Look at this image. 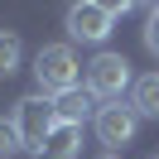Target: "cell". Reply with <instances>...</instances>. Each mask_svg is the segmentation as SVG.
<instances>
[{
	"instance_id": "obj_9",
	"label": "cell",
	"mask_w": 159,
	"mask_h": 159,
	"mask_svg": "<svg viewBox=\"0 0 159 159\" xmlns=\"http://www.w3.org/2000/svg\"><path fill=\"white\" fill-rule=\"evenodd\" d=\"M20 63H24V43H20V34L0 29V77H10Z\"/></svg>"
},
{
	"instance_id": "obj_5",
	"label": "cell",
	"mask_w": 159,
	"mask_h": 159,
	"mask_svg": "<svg viewBox=\"0 0 159 159\" xmlns=\"http://www.w3.org/2000/svg\"><path fill=\"white\" fill-rule=\"evenodd\" d=\"M92 130H97V140H101L106 149H120V145L135 140L140 116H135L130 101H106V106H97V116H92Z\"/></svg>"
},
{
	"instance_id": "obj_8",
	"label": "cell",
	"mask_w": 159,
	"mask_h": 159,
	"mask_svg": "<svg viewBox=\"0 0 159 159\" xmlns=\"http://www.w3.org/2000/svg\"><path fill=\"white\" fill-rule=\"evenodd\" d=\"M130 106H135V116L159 120V72H145L130 82Z\"/></svg>"
},
{
	"instance_id": "obj_7",
	"label": "cell",
	"mask_w": 159,
	"mask_h": 159,
	"mask_svg": "<svg viewBox=\"0 0 159 159\" xmlns=\"http://www.w3.org/2000/svg\"><path fill=\"white\" fill-rule=\"evenodd\" d=\"M48 101H53V116H58L63 125H82L87 116H97V97H92L87 87H72V92L48 97Z\"/></svg>"
},
{
	"instance_id": "obj_10",
	"label": "cell",
	"mask_w": 159,
	"mask_h": 159,
	"mask_svg": "<svg viewBox=\"0 0 159 159\" xmlns=\"http://www.w3.org/2000/svg\"><path fill=\"white\" fill-rule=\"evenodd\" d=\"M20 130H15V120H5L0 116V159H10V154H20Z\"/></svg>"
},
{
	"instance_id": "obj_3",
	"label": "cell",
	"mask_w": 159,
	"mask_h": 159,
	"mask_svg": "<svg viewBox=\"0 0 159 159\" xmlns=\"http://www.w3.org/2000/svg\"><path fill=\"white\" fill-rule=\"evenodd\" d=\"M82 72H87V92L97 101H120L130 92V63H125V53H97Z\"/></svg>"
},
{
	"instance_id": "obj_11",
	"label": "cell",
	"mask_w": 159,
	"mask_h": 159,
	"mask_svg": "<svg viewBox=\"0 0 159 159\" xmlns=\"http://www.w3.org/2000/svg\"><path fill=\"white\" fill-rule=\"evenodd\" d=\"M145 48L159 58V5H149V15H145Z\"/></svg>"
},
{
	"instance_id": "obj_4",
	"label": "cell",
	"mask_w": 159,
	"mask_h": 159,
	"mask_svg": "<svg viewBox=\"0 0 159 159\" xmlns=\"http://www.w3.org/2000/svg\"><path fill=\"white\" fill-rule=\"evenodd\" d=\"M10 120H15V130H20V145L29 149V154L43 145V135L58 125V116H53V101H48V97H39V92H29V97H20V101H15V116H10Z\"/></svg>"
},
{
	"instance_id": "obj_13",
	"label": "cell",
	"mask_w": 159,
	"mask_h": 159,
	"mask_svg": "<svg viewBox=\"0 0 159 159\" xmlns=\"http://www.w3.org/2000/svg\"><path fill=\"white\" fill-rule=\"evenodd\" d=\"M154 159H159V154H154Z\"/></svg>"
},
{
	"instance_id": "obj_2",
	"label": "cell",
	"mask_w": 159,
	"mask_h": 159,
	"mask_svg": "<svg viewBox=\"0 0 159 159\" xmlns=\"http://www.w3.org/2000/svg\"><path fill=\"white\" fill-rule=\"evenodd\" d=\"M130 5H101V0H82V5H68V34L77 43H106L116 20Z\"/></svg>"
},
{
	"instance_id": "obj_6",
	"label": "cell",
	"mask_w": 159,
	"mask_h": 159,
	"mask_svg": "<svg viewBox=\"0 0 159 159\" xmlns=\"http://www.w3.org/2000/svg\"><path fill=\"white\" fill-rule=\"evenodd\" d=\"M77 154H82V125H63V120L34 149V159H77Z\"/></svg>"
},
{
	"instance_id": "obj_12",
	"label": "cell",
	"mask_w": 159,
	"mask_h": 159,
	"mask_svg": "<svg viewBox=\"0 0 159 159\" xmlns=\"http://www.w3.org/2000/svg\"><path fill=\"white\" fill-rule=\"evenodd\" d=\"M101 159H116V154H101Z\"/></svg>"
},
{
	"instance_id": "obj_1",
	"label": "cell",
	"mask_w": 159,
	"mask_h": 159,
	"mask_svg": "<svg viewBox=\"0 0 159 159\" xmlns=\"http://www.w3.org/2000/svg\"><path fill=\"white\" fill-rule=\"evenodd\" d=\"M34 82H39V97H63V92L82 87V63L72 43H43L34 53Z\"/></svg>"
}]
</instances>
